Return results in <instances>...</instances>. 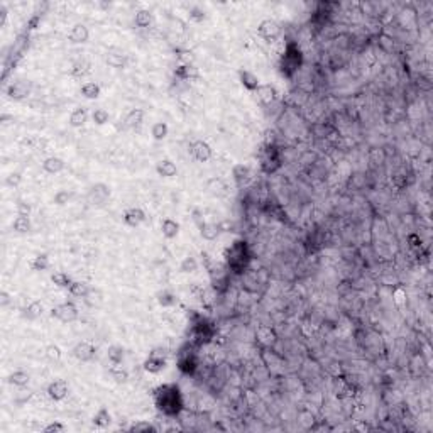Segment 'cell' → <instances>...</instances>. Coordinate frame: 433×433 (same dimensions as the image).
I'll list each match as a JSON object with an SVG mask.
<instances>
[{
    "mask_svg": "<svg viewBox=\"0 0 433 433\" xmlns=\"http://www.w3.org/2000/svg\"><path fill=\"white\" fill-rule=\"evenodd\" d=\"M68 391H69V386L64 379H55L53 382H49L46 393L53 401H61L68 396Z\"/></svg>",
    "mask_w": 433,
    "mask_h": 433,
    "instance_id": "9c48e42d",
    "label": "cell"
},
{
    "mask_svg": "<svg viewBox=\"0 0 433 433\" xmlns=\"http://www.w3.org/2000/svg\"><path fill=\"white\" fill-rule=\"evenodd\" d=\"M142 119H144L142 109H132L130 112L125 115V119H124V124H125V127H129V129H135V127H139L142 124Z\"/></svg>",
    "mask_w": 433,
    "mask_h": 433,
    "instance_id": "d4e9b609",
    "label": "cell"
},
{
    "mask_svg": "<svg viewBox=\"0 0 433 433\" xmlns=\"http://www.w3.org/2000/svg\"><path fill=\"white\" fill-rule=\"evenodd\" d=\"M191 154L193 158L200 161V163H207V161L212 158V147L205 141H195L191 144Z\"/></svg>",
    "mask_w": 433,
    "mask_h": 433,
    "instance_id": "4fadbf2b",
    "label": "cell"
},
{
    "mask_svg": "<svg viewBox=\"0 0 433 433\" xmlns=\"http://www.w3.org/2000/svg\"><path fill=\"white\" fill-rule=\"evenodd\" d=\"M107 64L112 66V68H124L125 66V56L110 53V55H107Z\"/></svg>",
    "mask_w": 433,
    "mask_h": 433,
    "instance_id": "ee69618b",
    "label": "cell"
},
{
    "mask_svg": "<svg viewBox=\"0 0 433 433\" xmlns=\"http://www.w3.org/2000/svg\"><path fill=\"white\" fill-rule=\"evenodd\" d=\"M31 90H32V85L29 83V81L19 80V81H14L12 85H9V88H7V95H9V98H12V100L20 102V100H24V98H27L29 95H31Z\"/></svg>",
    "mask_w": 433,
    "mask_h": 433,
    "instance_id": "52a82bcc",
    "label": "cell"
},
{
    "mask_svg": "<svg viewBox=\"0 0 433 433\" xmlns=\"http://www.w3.org/2000/svg\"><path fill=\"white\" fill-rule=\"evenodd\" d=\"M46 357L49 361H60L61 359V349L56 344H49L46 347Z\"/></svg>",
    "mask_w": 433,
    "mask_h": 433,
    "instance_id": "f6af8a7d",
    "label": "cell"
},
{
    "mask_svg": "<svg viewBox=\"0 0 433 433\" xmlns=\"http://www.w3.org/2000/svg\"><path fill=\"white\" fill-rule=\"evenodd\" d=\"M69 295L71 296H76V298H86L90 295V288L86 283H81V281H73L71 286L68 288Z\"/></svg>",
    "mask_w": 433,
    "mask_h": 433,
    "instance_id": "f546056e",
    "label": "cell"
},
{
    "mask_svg": "<svg viewBox=\"0 0 433 433\" xmlns=\"http://www.w3.org/2000/svg\"><path fill=\"white\" fill-rule=\"evenodd\" d=\"M198 227H200V236L205 241H215L220 234V225L213 224V222H198Z\"/></svg>",
    "mask_w": 433,
    "mask_h": 433,
    "instance_id": "ac0fdd59",
    "label": "cell"
},
{
    "mask_svg": "<svg viewBox=\"0 0 433 433\" xmlns=\"http://www.w3.org/2000/svg\"><path fill=\"white\" fill-rule=\"evenodd\" d=\"M12 229L17 234H27L31 232V220H29V215H17L12 222Z\"/></svg>",
    "mask_w": 433,
    "mask_h": 433,
    "instance_id": "f1b7e54d",
    "label": "cell"
},
{
    "mask_svg": "<svg viewBox=\"0 0 433 433\" xmlns=\"http://www.w3.org/2000/svg\"><path fill=\"white\" fill-rule=\"evenodd\" d=\"M112 423V415L109 413L105 406H102L100 410L97 411V415L93 416V425L98 428H107L109 425Z\"/></svg>",
    "mask_w": 433,
    "mask_h": 433,
    "instance_id": "83f0119b",
    "label": "cell"
},
{
    "mask_svg": "<svg viewBox=\"0 0 433 433\" xmlns=\"http://www.w3.org/2000/svg\"><path fill=\"white\" fill-rule=\"evenodd\" d=\"M154 405L159 413L176 418L183 411V394L176 384H163L154 391Z\"/></svg>",
    "mask_w": 433,
    "mask_h": 433,
    "instance_id": "6da1fadb",
    "label": "cell"
},
{
    "mask_svg": "<svg viewBox=\"0 0 433 433\" xmlns=\"http://www.w3.org/2000/svg\"><path fill=\"white\" fill-rule=\"evenodd\" d=\"M303 64V53L300 49L298 44L295 41H290L284 48V53L279 60V71H281L283 76L286 78H293L295 73L302 68Z\"/></svg>",
    "mask_w": 433,
    "mask_h": 433,
    "instance_id": "3957f363",
    "label": "cell"
},
{
    "mask_svg": "<svg viewBox=\"0 0 433 433\" xmlns=\"http://www.w3.org/2000/svg\"><path fill=\"white\" fill-rule=\"evenodd\" d=\"M66 430V427L61 422H55L49 423L46 428H44V433H63Z\"/></svg>",
    "mask_w": 433,
    "mask_h": 433,
    "instance_id": "bcb514c9",
    "label": "cell"
},
{
    "mask_svg": "<svg viewBox=\"0 0 433 433\" xmlns=\"http://www.w3.org/2000/svg\"><path fill=\"white\" fill-rule=\"evenodd\" d=\"M158 303L163 308L175 307V305H176V296L173 295L171 291H161V293H158Z\"/></svg>",
    "mask_w": 433,
    "mask_h": 433,
    "instance_id": "f35d334b",
    "label": "cell"
},
{
    "mask_svg": "<svg viewBox=\"0 0 433 433\" xmlns=\"http://www.w3.org/2000/svg\"><path fill=\"white\" fill-rule=\"evenodd\" d=\"M43 303L41 302H31L26 308H22V318L26 320H38L43 315Z\"/></svg>",
    "mask_w": 433,
    "mask_h": 433,
    "instance_id": "cb8c5ba5",
    "label": "cell"
},
{
    "mask_svg": "<svg viewBox=\"0 0 433 433\" xmlns=\"http://www.w3.org/2000/svg\"><path fill=\"white\" fill-rule=\"evenodd\" d=\"M10 303V295L7 291H0V307L5 308Z\"/></svg>",
    "mask_w": 433,
    "mask_h": 433,
    "instance_id": "f907efd6",
    "label": "cell"
},
{
    "mask_svg": "<svg viewBox=\"0 0 433 433\" xmlns=\"http://www.w3.org/2000/svg\"><path fill=\"white\" fill-rule=\"evenodd\" d=\"M225 261L227 266L232 273L236 274H244L247 266L250 261V250L247 247V242L244 241H236L232 246L227 249L225 252Z\"/></svg>",
    "mask_w": 433,
    "mask_h": 433,
    "instance_id": "7a4b0ae2",
    "label": "cell"
},
{
    "mask_svg": "<svg viewBox=\"0 0 433 433\" xmlns=\"http://www.w3.org/2000/svg\"><path fill=\"white\" fill-rule=\"evenodd\" d=\"M193 342L196 345H203L210 342V339L213 337V327L210 323H205V321H200V323H195L193 327Z\"/></svg>",
    "mask_w": 433,
    "mask_h": 433,
    "instance_id": "30bf717a",
    "label": "cell"
},
{
    "mask_svg": "<svg viewBox=\"0 0 433 433\" xmlns=\"http://www.w3.org/2000/svg\"><path fill=\"white\" fill-rule=\"evenodd\" d=\"M205 189L212 196H225L227 195V183L222 178H210L205 183Z\"/></svg>",
    "mask_w": 433,
    "mask_h": 433,
    "instance_id": "2e32d148",
    "label": "cell"
},
{
    "mask_svg": "<svg viewBox=\"0 0 433 433\" xmlns=\"http://www.w3.org/2000/svg\"><path fill=\"white\" fill-rule=\"evenodd\" d=\"M156 173L161 178H173V176L178 175V168H176V164L171 159H161L156 164Z\"/></svg>",
    "mask_w": 433,
    "mask_h": 433,
    "instance_id": "e0dca14e",
    "label": "cell"
},
{
    "mask_svg": "<svg viewBox=\"0 0 433 433\" xmlns=\"http://www.w3.org/2000/svg\"><path fill=\"white\" fill-rule=\"evenodd\" d=\"M92 121L97 124V125H105V124L110 121V114L107 112L105 109H95L92 112Z\"/></svg>",
    "mask_w": 433,
    "mask_h": 433,
    "instance_id": "60d3db41",
    "label": "cell"
},
{
    "mask_svg": "<svg viewBox=\"0 0 433 433\" xmlns=\"http://www.w3.org/2000/svg\"><path fill=\"white\" fill-rule=\"evenodd\" d=\"M5 17H7V9H5V5H0V24L5 22Z\"/></svg>",
    "mask_w": 433,
    "mask_h": 433,
    "instance_id": "816d5d0a",
    "label": "cell"
},
{
    "mask_svg": "<svg viewBox=\"0 0 433 433\" xmlns=\"http://www.w3.org/2000/svg\"><path fill=\"white\" fill-rule=\"evenodd\" d=\"M51 281L56 284L58 288H69L71 286V278L66 273H55L51 276Z\"/></svg>",
    "mask_w": 433,
    "mask_h": 433,
    "instance_id": "7bdbcfd3",
    "label": "cell"
},
{
    "mask_svg": "<svg viewBox=\"0 0 433 433\" xmlns=\"http://www.w3.org/2000/svg\"><path fill=\"white\" fill-rule=\"evenodd\" d=\"M31 213V205L26 201H17V215H29Z\"/></svg>",
    "mask_w": 433,
    "mask_h": 433,
    "instance_id": "681fc988",
    "label": "cell"
},
{
    "mask_svg": "<svg viewBox=\"0 0 433 433\" xmlns=\"http://www.w3.org/2000/svg\"><path fill=\"white\" fill-rule=\"evenodd\" d=\"M31 267H32V271H46V269H49V267H51V261H49V257L46 254H39V255H36L34 257V261L31 262Z\"/></svg>",
    "mask_w": 433,
    "mask_h": 433,
    "instance_id": "836d02e7",
    "label": "cell"
},
{
    "mask_svg": "<svg viewBox=\"0 0 433 433\" xmlns=\"http://www.w3.org/2000/svg\"><path fill=\"white\" fill-rule=\"evenodd\" d=\"M166 364H168L166 357L159 356L158 352H151L149 357L144 361V371H146V372H151V374H158L166 368Z\"/></svg>",
    "mask_w": 433,
    "mask_h": 433,
    "instance_id": "7c38bea8",
    "label": "cell"
},
{
    "mask_svg": "<svg viewBox=\"0 0 433 433\" xmlns=\"http://www.w3.org/2000/svg\"><path fill=\"white\" fill-rule=\"evenodd\" d=\"M129 432H132V433H149V432L154 433L156 427L152 423H149V422H137V423L130 425Z\"/></svg>",
    "mask_w": 433,
    "mask_h": 433,
    "instance_id": "ab89813d",
    "label": "cell"
},
{
    "mask_svg": "<svg viewBox=\"0 0 433 433\" xmlns=\"http://www.w3.org/2000/svg\"><path fill=\"white\" fill-rule=\"evenodd\" d=\"M152 22V14L151 10H139L137 14H135V26L137 27H149Z\"/></svg>",
    "mask_w": 433,
    "mask_h": 433,
    "instance_id": "74e56055",
    "label": "cell"
},
{
    "mask_svg": "<svg viewBox=\"0 0 433 433\" xmlns=\"http://www.w3.org/2000/svg\"><path fill=\"white\" fill-rule=\"evenodd\" d=\"M259 95V98H261L262 104H273V102L276 100V95H278V92H276V88L273 85L266 83V85H259V88L255 90Z\"/></svg>",
    "mask_w": 433,
    "mask_h": 433,
    "instance_id": "603a6c76",
    "label": "cell"
},
{
    "mask_svg": "<svg viewBox=\"0 0 433 433\" xmlns=\"http://www.w3.org/2000/svg\"><path fill=\"white\" fill-rule=\"evenodd\" d=\"M110 377H112L115 382H119V384H124V382H127V379H129V372H127L125 369L115 366V368L110 369Z\"/></svg>",
    "mask_w": 433,
    "mask_h": 433,
    "instance_id": "b9f144b4",
    "label": "cell"
},
{
    "mask_svg": "<svg viewBox=\"0 0 433 433\" xmlns=\"http://www.w3.org/2000/svg\"><path fill=\"white\" fill-rule=\"evenodd\" d=\"M29 381H31V376L22 369L14 371V372L9 374V377H7V382H9L10 386H15V387H26L29 384Z\"/></svg>",
    "mask_w": 433,
    "mask_h": 433,
    "instance_id": "7402d4cb",
    "label": "cell"
},
{
    "mask_svg": "<svg viewBox=\"0 0 433 433\" xmlns=\"http://www.w3.org/2000/svg\"><path fill=\"white\" fill-rule=\"evenodd\" d=\"M22 181V176H20V173H10L9 176L5 178V185L7 186H19V183Z\"/></svg>",
    "mask_w": 433,
    "mask_h": 433,
    "instance_id": "7dc6e473",
    "label": "cell"
},
{
    "mask_svg": "<svg viewBox=\"0 0 433 433\" xmlns=\"http://www.w3.org/2000/svg\"><path fill=\"white\" fill-rule=\"evenodd\" d=\"M198 269V261L193 255H188V257H185L183 261H181L180 264V273H195V271Z\"/></svg>",
    "mask_w": 433,
    "mask_h": 433,
    "instance_id": "8d00e7d4",
    "label": "cell"
},
{
    "mask_svg": "<svg viewBox=\"0 0 433 433\" xmlns=\"http://www.w3.org/2000/svg\"><path fill=\"white\" fill-rule=\"evenodd\" d=\"M189 19L195 20V22H201V20L205 19V12L200 9V7H193L191 10H189Z\"/></svg>",
    "mask_w": 433,
    "mask_h": 433,
    "instance_id": "c3c4849f",
    "label": "cell"
},
{
    "mask_svg": "<svg viewBox=\"0 0 433 433\" xmlns=\"http://www.w3.org/2000/svg\"><path fill=\"white\" fill-rule=\"evenodd\" d=\"M239 80H241L242 86L246 90H249V92H255L259 88V85H261L259 78L252 71H249V69H239Z\"/></svg>",
    "mask_w": 433,
    "mask_h": 433,
    "instance_id": "9a60e30c",
    "label": "cell"
},
{
    "mask_svg": "<svg viewBox=\"0 0 433 433\" xmlns=\"http://www.w3.org/2000/svg\"><path fill=\"white\" fill-rule=\"evenodd\" d=\"M110 195H112V189L107 183H95L92 188L88 189V195H86V201H88L92 207H102L105 205V201L109 200Z\"/></svg>",
    "mask_w": 433,
    "mask_h": 433,
    "instance_id": "277c9868",
    "label": "cell"
},
{
    "mask_svg": "<svg viewBox=\"0 0 433 433\" xmlns=\"http://www.w3.org/2000/svg\"><path fill=\"white\" fill-rule=\"evenodd\" d=\"M80 92L85 98H88V100H97V98L100 97L102 90H100V85L95 83V81H86L85 85H81Z\"/></svg>",
    "mask_w": 433,
    "mask_h": 433,
    "instance_id": "4316f807",
    "label": "cell"
},
{
    "mask_svg": "<svg viewBox=\"0 0 433 433\" xmlns=\"http://www.w3.org/2000/svg\"><path fill=\"white\" fill-rule=\"evenodd\" d=\"M161 234L166 239H175L180 234V224L173 218H164L161 222Z\"/></svg>",
    "mask_w": 433,
    "mask_h": 433,
    "instance_id": "ffe728a7",
    "label": "cell"
},
{
    "mask_svg": "<svg viewBox=\"0 0 433 433\" xmlns=\"http://www.w3.org/2000/svg\"><path fill=\"white\" fill-rule=\"evenodd\" d=\"M73 193L68 191V189H60V191L55 193V198H53V203L58 205V207H64L71 201Z\"/></svg>",
    "mask_w": 433,
    "mask_h": 433,
    "instance_id": "d590c367",
    "label": "cell"
},
{
    "mask_svg": "<svg viewBox=\"0 0 433 433\" xmlns=\"http://www.w3.org/2000/svg\"><path fill=\"white\" fill-rule=\"evenodd\" d=\"M66 163L61 158H58V156H51V158L44 159L43 163V170L49 173V175H56V173H61L64 170Z\"/></svg>",
    "mask_w": 433,
    "mask_h": 433,
    "instance_id": "44dd1931",
    "label": "cell"
},
{
    "mask_svg": "<svg viewBox=\"0 0 433 433\" xmlns=\"http://www.w3.org/2000/svg\"><path fill=\"white\" fill-rule=\"evenodd\" d=\"M178 369L186 376H193L195 371L198 369V359L195 356V352H183L181 350L180 357H178Z\"/></svg>",
    "mask_w": 433,
    "mask_h": 433,
    "instance_id": "ba28073f",
    "label": "cell"
},
{
    "mask_svg": "<svg viewBox=\"0 0 433 433\" xmlns=\"http://www.w3.org/2000/svg\"><path fill=\"white\" fill-rule=\"evenodd\" d=\"M107 357H109V361L112 366H121L122 361H124V349L121 347V345H112V347H109Z\"/></svg>",
    "mask_w": 433,
    "mask_h": 433,
    "instance_id": "1f68e13d",
    "label": "cell"
},
{
    "mask_svg": "<svg viewBox=\"0 0 433 433\" xmlns=\"http://www.w3.org/2000/svg\"><path fill=\"white\" fill-rule=\"evenodd\" d=\"M124 222H125V225L129 227H137L141 225L142 222H146V213H144L142 208H129L124 212Z\"/></svg>",
    "mask_w": 433,
    "mask_h": 433,
    "instance_id": "5bb4252c",
    "label": "cell"
},
{
    "mask_svg": "<svg viewBox=\"0 0 433 433\" xmlns=\"http://www.w3.org/2000/svg\"><path fill=\"white\" fill-rule=\"evenodd\" d=\"M175 75L181 78V80H188V78H196L198 76V69L191 64H183L178 66L175 71Z\"/></svg>",
    "mask_w": 433,
    "mask_h": 433,
    "instance_id": "d6a6232c",
    "label": "cell"
},
{
    "mask_svg": "<svg viewBox=\"0 0 433 433\" xmlns=\"http://www.w3.org/2000/svg\"><path fill=\"white\" fill-rule=\"evenodd\" d=\"M73 356L80 362H90L97 356V349H95V345H92L90 342H80V344H76L75 349H73Z\"/></svg>",
    "mask_w": 433,
    "mask_h": 433,
    "instance_id": "8fae6325",
    "label": "cell"
},
{
    "mask_svg": "<svg viewBox=\"0 0 433 433\" xmlns=\"http://www.w3.org/2000/svg\"><path fill=\"white\" fill-rule=\"evenodd\" d=\"M78 315H80L78 308L75 307V303L71 302H64L51 310L53 318H58L60 321H63V323H71V321L78 320Z\"/></svg>",
    "mask_w": 433,
    "mask_h": 433,
    "instance_id": "5b68a950",
    "label": "cell"
},
{
    "mask_svg": "<svg viewBox=\"0 0 433 433\" xmlns=\"http://www.w3.org/2000/svg\"><path fill=\"white\" fill-rule=\"evenodd\" d=\"M249 175H250V170H249V166H246V164H236L232 170V176H234V180H236L237 185L244 183V181L249 178Z\"/></svg>",
    "mask_w": 433,
    "mask_h": 433,
    "instance_id": "4dcf8cb0",
    "label": "cell"
},
{
    "mask_svg": "<svg viewBox=\"0 0 433 433\" xmlns=\"http://www.w3.org/2000/svg\"><path fill=\"white\" fill-rule=\"evenodd\" d=\"M168 132H170V129H168V125L164 122H156L154 125H152L151 129V135L156 139V141H163V139L168 137Z\"/></svg>",
    "mask_w": 433,
    "mask_h": 433,
    "instance_id": "e575fe53",
    "label": "cell"
},
{
    "mask_svg": "<svg viewBox=\"0 0 433 433\" xmlns=\"http://www.w3.org/2000/svg\"><path fill=\"white\" fill-rule=\"evenodd\" d=\"M86 121H88V112H86V109H83V107H78V109H75L71 112V115H69V125L71 127H83Z\"/></svg>",
    "mask_w": 433,
    "mask_h": 433,
    "instance_id": "484cf974",
    "label": "cell"
},
{
    "mask_svg": "<svg viewBox=\"0 0 433 433\" xmlns=\"http://www.w3.org/2000/svg\"><path fill=\"white\" fill-rule=\"evenodd\" d=\"M88 38H90V31L85 24H76V26H73L71 31H69V41L75 44H83L88 41Z\"/></svg>",
    "mask_w": 433,
    "mask_h": 433,
    "instance_id": "d6986e66",
    "label": "cell"
},
{
    "mask_svg": "<svg viewBox=\"0 0 433 433\" xmlns=\"http://www.w3.org/2000/svg\"><path fill=\"white\" fill-rule=\"evenodd\" d=\"M257 31H259V34L267 41V43H273V41H276L279 36H281V26L273 19L262 20V22L259 24Z\"/></svg>",
    "mask_w": 433,
    "mask_h": 433,
    "instance_id": "8992f818",
    "label": "cell"
}]
</instances>
